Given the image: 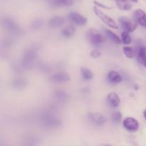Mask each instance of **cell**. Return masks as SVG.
I'll list each match as a JSON object with an SVG mask.
<instances>
[{
  "label": "cell",
  "instance_id": "1",
  "mask_svg": "<svg viewBox=\"0 0 146 146\" xmlns=\"http://www.w3.org/2000/svg\"><path fill=\"white\" fill-rule=\"evenodd\" d=\"M36 56L37 48L36 47H31L29 48L23 55L22 59H21V66L24 69H29L32 68Z\"/></svg>",
  "mask_w": 146,
  "mask_h": 146
},
{
  "label": "cell",
  "instance_id": "2",
  "mask_svg": "<svg viewBox=\"0 0 146 146\" xmlns=\"http://www.w3.org/2000/svg\"><path fill=\"white\" fill-rule=\"evenodd\" d=\"M87 37H88L90 44L94 46H100L105 41V38L103 34L94 29L88 31V34H87Z\"/></svg>",
  "mask_w": 146,
  "mask_h": 146
},
{
  "label": "cell",
  "instance_id": "3",
  "mask_svg": "<svg viewBox=\"0 0 146 146\" xmlns=\"http://www.w3.org/2000/svg\"><path fill=\"white\" fill-rule=\"evenodd\" d=\"M94 11L95 13V14L96 15L97 17L100 19L105 24H106L108 27H111L112 29H118V26L116 24L115 21L111 17H110L109 16H108L107 14H106L104 11H101V9L98 8L97 7H94Z\"/></svg>",
  "mask_w": 146,
  "mask_h": 146
},
{
  "label": "cell",
  "instance_id": "4",
  "mask_svg": "<svg viewBox=\"0 0 146 146\" xmlns=\"http://www.w3.org/2000/svg\"><path fill=\"white\" fill-rule=\"evenodd\" d=\"M120 26L125 31L132 33L138 28V23L136 21L131 20L127 17H121L118 19Z\"/></svg>",
  "mask_w": 146,
  "mask_h": 146
},
{
  "label": "cell",
  "instance_id": "5",
  "mask_svg": "<svg viewBox=\"0 0 146 146\" xmlns=\"http://www.w3.org/2000/svg\"><path fill=\"white\" fill-rule=\"evenodd\" d=\"M2 25L6 30L9 31L11 34H15V35H19L21 34V29L19 27L17 23L11 18L5 17L2 20Z\"/></svg>",
  "mask_w": 146,
  "mask_h": 146
},
{
  "label": "cell",
  "instance_id": "6",
  "mask_svg": "<svg viewBox=\"0 0 146 146\" xmlns=\"http://www.w3.org/2000/svg\"><path fill=\"white\" fill-rule=\"evenodd\" d=\"M68 19L72 21L73 23L78 26H84L87 24L88 19L82 14H79L76 11H71L68 14Z\"/></svg>",
  "mask_w": 146,
  "mask_h": 146
},
{
  "label": "cell",
  "instance_id": "7",
  "mask_svg": "<svg viewBox=\"0 0 146 146\" xmlns=\"http://www.w3.org/2000/svg\"><path fill=\"white\" fill-rule=\"evenodd\" d=\"M42 123L48 128H56L61 124V121L53 115H45L42 117Z\"/></svg>",
  "mask_w": 146,
  "mask_h": 146
},
{
  "label": "cell",
  "instance_id": "8",
  "mask_svg": "<svg viewBox=\"0 0 146 146\" xmlns=\"http://www.w3.org/2000/svg\"><path fill=\"white\" fill-rule=\"evenodd\" d=\"M123 125L129 131H136L139 128V123L132 117H127L123 121Z\"/></svg>",
  "mask_w": 146,
  "mask_h": 146
},
{
  "label": "cell",
  "instance_id": "9",
  "mask_svg": "<svg viewBox=\"0 0 146 146\" xmlns=\"http://www.w3.org/2000/svg\"><path fill=\"white\" fill-rule=\"evenodd\" d=\"M88 118L91 123L96 125H103L106 122V118L99 113H89Z\"/></svg>",
  "mask_w": 146,
  "mask_h": 146
},
{
  "label": "cell",
  "instance_id": "10",
  "mask_svg": "<svg viewBox=\"0 0 146 146\" xmlns=\"http://www.w3.org/2000/svg\"><path fill=\"white\" fill-rule=\"evenodd\" d=\"M134 17L136 22L143 28L146 29V13L143 9H138L134 11Z\"/></svg>",
  "mask_w": 146,
  "mask_h": 146
},
{
  "label": "cell",
  "instance_id": "11",
  "mask_svg": "<svg viewBox=\"0 0 146 146\" xmlns=\"http://www.w3.org/2000/svg\"><path fill=\"white\" fill-rule=\"evenodd\" d=\"M51 80L55 83H64L70 81V76L66 72L60 71L55 73L51 76Z\"/></svg>",
  "mask_w": 146,
  "mask_h": 146
},
{
  "label": "cell",
  "instance_id": "12",
  "mask_svg": "<svg viewBox=\"0 0 146 146\" xmlns=\"http://www.w3.org/2000/svg\"><path fill=\"white\" fill-rule=\"evenodd\" d=\"M106 101L107 103L111 107H113V108H116V107H118L119 106L121 100H120L119 96H118V95L116 93L111 92L107 96Z\"/></svg>",
  "mask_w": 146,
  "mask_h": 146
},
{
  "label": "cell",
  "instance_id": "13",
  "mask_svg": "<svg viewBox=\"0 0 146 146\" xmlns=\"http://www.w3.org/2000/svg\"><path fill=\"white\" fill-rule=\"evenodd\" d=\"M108 80L111 84H119L123 81L121 74L115 71H111L108 74Z\"/></svg>",
  "mask_w": 146,
  "mask_h": 146
},
{
  "label": "cell",
  "instance_id": "14",
  "mask_svg": "<svg viewBox=\"0 0 146 146\" xmlns=\"http://www.w3.org/2000/svg\"><path fill=\"white\" fill-rule=\"evenodd\" d=\"M137 59L143 66L146 68V46H141L138 48Z\"/></svg>",
  "mask_w": 146,
  "mask_h": 146
},
{
  "label": "cell",
  "instance_id": "15",
  "mask_svg": "<svg viewBox=\"0 0 146 146\" xmlns=\"http://www.w3.org/2000/svg\"><path fill=\"white\" fill-rule=\"evenodd\" d=\"M65 23V20L63 17H59V16H56V17H52L48 21V25L52 28H57L64 25Z\"/></svg>",
  "mask_w": 146,
  "mask_h": 146
},
{
  "label": "cell",
  "instance_id": "16",
  "mask_svg": "<svg viewBox=\"0 0 146 146\" xmlns=\"http://www.w3.org/2000/svg\"><path fill=\"white\" fill-rule=\"evenodd\" d=\"M117 7L123 11H130L133 5L130 2V0H115Z\"/></svg>",
  "mask_w": 146,
  "mask_h": 146
},
{
  "label": "cell",
  "instance_id": "17",
  "mask_svg": "<svg viewBox=\"0 0 146 146\" xmlns=\"http://www.w3.org/2000/svg\"><path fill=\"white\" fill-rule=\"evenodd\" d=\"M105 34L107 38H108L111 41L115 43V44H119L122 42V41H121V38H119L115 33H113L112 31H111V30L105 29Z\"/></svg>",
  "mask_w": 146,
  "mask_h": 146
},
{
  "label": "cell",
  "instance_id": "18",
  "mask_svg": "<svg viewBox=\"0 0 146 146\" xmlns=\"http://www.w3.org/2000/svg\"><path fill=\"white\" fill-rule=\"evenodd\" d=\"M123 53L128 58H133L137 56L138 50L131 46H125L123 47Z\"/></svg>",
  "mask_w": 146,
  "mask_h": 146
},
{
  "label": "cell",
  "instance_id": "19",
  "mask_svg": "<svg viewBox=\"0 0 146 146\" xmlns=\"http://www.w3.org/2000/svg\"><path fill=\"white\" fill-rule=\"evenodd\" d=\"M76 31V28L73 25H69L68 27H65L64 29H62L61 31V34L64 36V37H66V38H70V37L73 36L74 34H75Z\"/></svg>",
  "mask_w": 146,
  "mask_h": 146
},
{
  "label": "cell",
  "instance_id": "20",
  "mask_svg": "<svg viewBox=\"0 0 146 146\" xmlns=\"http://www.w3.org/2000/svg\"><path fill=\"white\" fill-rule=\"evenodd\" d=\"M81 76L85 81H91L94 78V74L87 67H82L81 69Z\"/></svg>",
  "mask_w": 146,
  "mask_h": 146
},
{
  "label": "cell",
  "instance_id": "21",
  "mask_svg": "<svg viewBox=\"0 0 146 146\" xmlns=\"http://www.w3.org/2000/svg\"><path fill=\"white\" fill-rule=\"evenodd\" d=\"M52 4L56 7H70L74 4V0H52Z\"/></svg>",
  "mask_w": 146,
  "mask_h": 146
},
{
  "label": "cell",
  "instance_id": "22",
  "mask_svg": "<svg viewBox=\"0 0 146 146\" xmlns=\"http://www.w3.org/2000/svg\"><path fill=\"white\" fill-rule=\"evenodd\" d=\"M55 96L57 99L62 102H65L68 99V94L66 91H61V90L56 91Z\"/></svg>",
  "mask_w": 146,
  "mask_h": 146
},
{
  "label": "cell",
  "instance_id": "23",
  "mask_svg": "<svg viewBox=\"0 0 146 146\" xmlns=\"http://www.w3.org/2000/svg\"><path fill=\"white\" fill-rule=\"evenodd\" d=\"M26 81L22 78H17L13 82V86L16 89H22L25 87Z\"/></svg>",
  "mask_w": 146,
  "mask_h": 146
},
{
  "label": "cell",
  "instance_id": "24",
  "mask_svg": "<svg viewBox=\"0 0 146 146\" xmlns=\"http://www.w3.org/2000/svg\"><path fill=\"white\" fill-rule=\"evenodd\" d=\"M121 41L123 42V44H125V45H128L130 44L131 42V37L130 36V33L128 31H125L123 32L121 34Z\"/></svg>",
  "mask_w": 146,
  "mask_h": 146
},
{
  "label": "cell",
  "instance_id": "25",
  "mask_svg": "<svg viewBox=\"0 0 146 146\" xmlns=\"http://www.w3.org/2000/svg\"><path fill=\"white\" fill-rule=\"evenodd\" d=\"M122 118L123 115L121 112H115L113 113L112 115H111V120H112L113 122L116 124L121 123V121H122Z\"/></svg>",
  "mask_w": 146,
  "mask_h": 146
},
{
  "label": "cell",
  "instance_id": "26",
  "mask_svg": "<svg viewBox=\"0 0 146 146\" xmlns=\"http://www.w3.org/2000/svg\"><path fill=\"white\" fill-rule=\"evenodd\" d=\"M90 55H91V56L92 57V58H98L101 56V53L98 50H93V51H91V53H90Z\"/></svg>",
  "mask_w": 146,
  "mask_h": 146
},
{
  "label": "cell",
  "instance_id": "27",
  "mask_svg": "<svg viewBox=\"0 0 146 146\" xmlns=\"http://www.w3.org/2000/svg\"><path fill=\"white\" fill-rule=\"evenodd\" d=\"M94 3L96 4V5L97 6V7H103V8H104V9H111V7H107V6L104 5V4H101V3L98 2V1H94Z\"/></svg>",
  "mask_w": 146,
  "mask_h": 146
},
{
  "label": "cell",
  "instance_id": "28",
  "mask_svg": "<svg viewBox=\"0 0 146 146\" xmlns=\"http://www.w3.org/2000/svg\"><path fill=\"white\" fill-rule=\"evenodd\" d=\"M41 26V21H34V23H33V27L34 29L36 28H39Z\"/></svg>",
  "mask_w": 146,
  "mask_h": 146
},
{
  "label": "cell",
  "instance_id": "29",
  "mask_svg": "<svg viewBox=\"0 0 146 146\" xmlns=\"http://www.w3.org/2000/svg\"><path fill=\"white\" fill-rule=\"evenodd\" d=\"M143 115H144V118H145V119L146 120V109L143 112Z\"/></svg>",
  "mask_w": 146,
  "mask_h": 146
},
{
  "label": "cell",
  "instance_id": "30",
  "mask_svg": "<svg viewBox=\"0 0 146 146\" xmlns=\"http://www.w3.org/2000/svg\"><path fill=\"white\" fill-rule=\"evenodd\" d=\"M130 1H132V2L136 3V2H138V0H130Z\"/></svg>",
  "mask_w": 146,
  "mask_h": 146
}]
</instances>
